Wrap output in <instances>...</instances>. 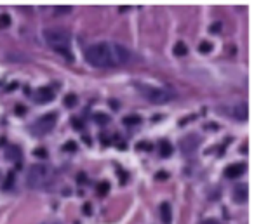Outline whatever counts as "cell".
Masks as SVG:
<instances>
[{
	"instance_id": "2e32d148",
	"label": "cell",
	"mask_w": 254,
	"mask_h": 224,
	"mask_svg": "<svg viewBox=\"0 0 254 224\" xmlns=\"http://www.w3.org/2000/svg\"><path fill=\"white\" fill-rule=\"evenodd\" d=\"M14 179H16L14 170L7 172V177H5V181H4V189H11V188L14 186Z\"/></svg>"
},
{
	"instance_id": "5b68a950",
	"label": "cell",
	"mask_w": 254,
	"mask_h": 224,
	"mask_svg": "<svg viewBox=\"0 0 254 224\" xmlns=\"http://www.w3.org/2000/svg\"><path fill=\"white\" fill-rule=\"evenodd\" d=\"M56 113H47L37 120L33 125H31V132L35 136H44V134H49L56 127Z\"/></svg>"
},
{
	"instance_id": "7c38bea8",
	"label": "cell",
	"mask_w": 254,
	"mask_h": 224,
	"mask_svg": "<svg viewBox=\"0 0 254 224\" xmlns=\"http://www.w3.org/2000/svg\"><path fill=\"white\" fill-rule=\"evenodd\" d=\"M233 196L237 202H245L247 200V188L245 186H237L233 191Z\"/></svg>"
},
{
	"instance_id": "d4e9b609",
	"label": "cell",
	"mask_w": 254,
	"mask_h": 224,
	"mask_svg": "<svg viewBox=\"0 0 254 224\" xmlns=\"http://www.w3.org/2000/svg\"><path fill=\"white\" fill-rule=\"evenodd\" d=\"M70 11H71L70 7H57L54 12H56V14H65V12H70Z\"/></svg>"
},
{
	"instance_id": "cb8c5ba5",
	"label": "cell",
	"mask_w": 254,
	"mask_h": 224,
	"mask_svg": "<svg viewBox=\"0 0 254 224\" xmlns=\"http://www.w3.org/2000/svg\"><path fill=\"white\" fill-rule=\"evenodd\" d=\"M14 111H16L17 115H25V113H26V108H25L23 104H17V106H16V109H14Z\"/></svg>"
},
{
	"instance_id": "8fae6325",
	"label": "cell",
	"mask_w": 254,
	"mask_h": 224,
	"mask_svg": "<svg viewBox=\"0 0 254 224\" xmlns=\"http://www.w3.org/2000/svg\"><path fill=\"white\" fill-rule=\"evenodd\" d=\"M159 153H160L162 158H169L172 155V144L169 141H162L160 146H159Z\"/></svg>"
},
{
	"instance_id": "9c48e42d",
	"label": "cell",
	"mask_w": 254,
	"mask_h": 224,
	"mask_svg": "<svg viewBox=\"0 0 254 224\" xmlns=\"http://www.w3.org/2000/svg\"><path fill=\"white\" fill-rule=\"evenodd\" d=\"M4 155H5V158L11 160V162H16V160H21L23 157V151H21V148L16 144H11L5 148V151H4Z\"/></svg>"
},
{
	"instance_id": "83f0119b",
	"label": "cell",
	"mask_w": 254,
	"mask_h": 224,
	"mask_svg": "<svg viewBox=\"0 0 254 224\" xmlns=\"http://www.w3.org/2000/svg\"><path fill=\"white\" fill-rule=\"evenodd\" d=\"M219 30H221V25H219V23H216L214 26H211V33H218Z\"/></svg>"
},
{
	"instance_id": "6da1fadb",
	"label": "cell",
	"mask_w": 254,
	"mask_h": 224,
	"mask_svg": "<svg viewBox=\"0 0 254 224\" xmlns=\"http://www.w3.org/2000/svg\"><path fill=\"white\" fill-rule=\"evenodd\" d=\"M85 59L96 68H113L129 63L132 59V52L120 43L99 42L85 49Z\"/></svg>"
},
{
	"instance_id": "4fadbf2b",
	"label": "cell",
	"mask_w": 254,
	"mask_h": 224,
	"mask_svg": "<svg viewBox=\"0 0 254 224\" xmlns=\"http://www.w3.org/2000/svg\"><path fill=\"white\" fill-rule=\"evenodd\" d=\"M188 52V47L185 42H178L176 45H174V54L178 56V57H183V56H186Z\"/></svg>"
},
{
	"instance_id": "484cf974",
	"label": "cell",
	"mask_w": 254,
	"mask_h": 224,
	"mask_svg": "<svg viewBox=\"0 0 254 224\" xmlns=\"http://www.w3.org/2000/svg\"><path fill=\"white\" fill-rule=\"evenodd\" d=\"M138 148H139V149H146V151H150V149H151L150 143H139V144H138Z\"/></svg>"
},
{
	"instance_id": "f1b7e54d",
	"label": "cell",
	"mask_w": 254,
	"mask_h": 224,
	"mask_svg": "<svg viewBox=\"0 0 254 224\" xmlns=\"http://www.w3.org/2000/svg\"><path fill=\"white\" fill-rule=\"evenodd\" d=\"M71 125L77 127V129H82V122L80 120H71Z\"/></svg>"
},
{
	"instance_id": "52a82bcc",
	"label": "cell",
	"mask_w": 254,
	"mask_h": 224,
	"mask_svg": "<svg viewBox=\"0 0 254 224\" xmlns=\"http://www.w3.org/2000/svg\"><path fill=\"white\" fill-rule=\"evenodd\" d=\"M35 101L37 103H49L54 99V91L49 87H40L39 91H35Z\"/></svg>"
},
{
	"instance_id": "4dcf8cb0",
	"label": "cell",
	"mask_w": 254,
	"mask_h": 224,
	"mask_svg": "<svg viewBox=\"0 0 254 224\" xmlns=\"http://www.w3.org/2000/svg\"><path fill=\"white\" fill-rule=\"evenodd\" d=\"M77 181H79V183H85V174H84V172H80V174H79Z\"/></svg>"
},
{
	"instance_id": "603a6c76",
	"label": "cell",
	"mask_w": 254,
	"mask_h": 224,
	"mask_svg": "<svg viewBox=\"0 0 254 224\" xmlns=\"http://www.w3.org/2000/svg\"><path fill=\"white\" fill-rule=\"evenodd\" d=\"M65 151H75L77 149V143H73V141H68L66 144H65V148H63Z\"/></svg>"
},
{
	"instance_id": "277c9868",
	"label": "cell",
	"mask_w": 254,
	"mask_h": 224,
	"mask_svg": "<svg viewBox=\"0 0 254 224\" xmlns=\"http://www.w3.org/2000/svg\"><path fill=\"white\" fill-rule=\"evenodd\" d=\"M44 38L54 49L70 47V35H68V31L61 30V28H47L44 31Z\"/></svg>"
},
{
	"instance_id": "f546056e",
	"label": "cell",
	"mask_w": 254,
	"mask_h": 224,
	"mask_svg": "<svg viewBox=\"0 0 254 224\" xmlns=\"http://www.w3.org/2000/svg\"><path fill=\"white\" fill-rule=\"evenodd\" d=\"M82 210L85 212V214H91V212H92V207H91V205H89V203H85V205H84V209H82Z\"/></svg>"
},
{
	"instance_id": "e0dca14e",
	"label": "cell",
	"mask_w": 254,
	"mask_h": 224,
	"mask_svg": "<svg viewBox=\"0 0 254 224\" xmlns=\"http://www.w3.org/2000/svg\"><path fill=\"white\" fill-rule=\"evenodd\" d=\"M63 103H65L66 108H73V106L77 104V96H75V94H66Z\"/></svg>"
},
{
	"instance_id": "1f68e13d",
	"label": "cell",
	"mask_w": 254,
	"mask_h": 224,
	"mask_svg": "<svg viewBox=\"0 0 254 224\" xmlns=\"http://www.w3.org/2000/svg\"><path fill=\"white\" fill-rule=\"evenodd\" d=\"M111 108H113V109H119V103H117V101H111Z\"/></svg>"
},
{
	"instance_id": "7a4b0ae2",
	"label": "cell",
	"mask_w": 254,
	"mask_h": 224,
	"mask_svg": "<svg viewBox=\"0 0 254 224\" xmlns=\"http://www.w3.org/2000/svg\"><path fill=\"white\" fill-rule=\"evenodd\" d=\"M51 179H52V172L44 163L31 165L26 174V184H28V188H33V189H39V188L47 186L51 183Z\"/></svg>"
},
{
	"instance_id": "44dd1931",
	"label": "cell",
	"mask_w": 254,
	"mask_h": 224,
	"mask_svg": "<svg viewBox=\"0 0 254 224\" xmlns=\"http://www.w3.org/2000/svg\"><path fill=\"white\" fill-rule=\"evenodd\" d=\"M211 49H213V43L211 42H200V45H199V51L200 52H204V54H207V52H211Z\"/></svg>"
},
{
	"instance_id": "d6a6232c",
	"label": "cell",
	"mask_w": 254,
	"mask_h": 224,
	"mask_svg": "<svg viewBox=\"0 0 254 224\" xmlns=\"http://www.w3.org/2000/svg\"><path fill=\"white\" fill-rule=\"evenodd\" d=\"M202 224H218L216 221H205V223H202Z\"/></svg>"
},
{
	"instance_id": "7402d4cb",
	"label": "cell",
	"mask_w": 254,
	"mask_h": 224,
	"mask_svg": "<svg viewBox=\"0 0 254 224\" xmlns=\"http://www.w3.org/2000/svg\"><path fill=\"white\" fill-rule=\"evenodd\" d=\"M33 153H35V157H39V158H44V160L47 158V149H44V148H37Z\"/></svg>"
},
{
	"instance_id": "8992f818",
	"label": "cell",
	"mask_w": 254,
	"mask_h": 224,
	"mask_svg": "<svg viewBox=\"0 0 254 224\" xmlns=\"http://www.w3.org/2000/svg\"><path fill=\"white\" fill-rule=\"evenodd\" d=\"M199 144H200V137L195 136V134H188L185 137H181V141H179V149H181L183 155H191V153L197 151Z\"/></svg>"
},
{
	"instance_id": "4316f807",
	"label": "cell",
	"mask_w": 254,
	"mask_h": 224,
	"mask_svg": "<svg viewBox=\"0 0 254 224\" xmlns=\"http://www.w3.org/2000/svg\"><path fill=\"white\" fill-rule=\"evenodd\" d=\"M167 177H169V175H167V172H164V170L157 174V179H159V181H165Z\"/></svg>"
},
{
	"instance_id": "3957f363",
	"label": "cell",
	"mask_w": 254,
	"mask_h": 224,
	"mask_svg": "<svg viewBox=\"0 0 254 224\" xmlns=\"http://www.w3.org/2000/svg\"><path fill=\"white\" fill-rule=\"evenodd\" d=\"M136 87L139 89V94L143 97H146L150 103L155 104H162L167 103L174 97V92L171 89H162V87H153V85H146V83H136Z\"/></svg>"
},
{
	"instance_id": "5bb4252c",
	"label": "cell",
	"mask_w": 254,
	"mask_h": 224,
	"mask_svg": "<svg viewBox=\"0 0 254 224\" xmlns=\"http://www.w3.org/2000/svg\"><path fill=\"white\" fill-rule=\"evenodd\" d=\"M122 122H124V125H129V127L131 125H138L141 122V117L139 115H127V117H124Z\"/></svg>"
},
{
	"instance_id": "d6986e66",
	"label": "cell",
	"mask_w": 254,
	"mask_h": 224,
	"mask_svg": "<svg viewBox=\"0 0 254 224\" xmlns=\"http://www.w3.org/2000/svg\"><path fill=\"white\" fill-rule=\"evenodd\" d=\"M11 26V16L9 14H0V30Z\"/></svg>"
},
{
	"instance_id": "30bf717a",
	"label": "cell",
	"mask_w": 254,
	"mask_h": 224,
	"mask_svg": "<svg viewBox=\"0 0 254 224\" xmlns=\"http://www.w3.org/2000/svg\"><path fill=\"white\" fill-rule=\"evenodd\" d=\"M171 217H172V210H171V203L169 202H162L160 203V219L164 224L171 223Z\"/></svg>"
},
{
	"instance_id": "ffe728a7",
	"label": "cell",
	"mask_w": 254,
	"mask_h": 224,
	"mask_svg": "<svg viewBox=\"0 0 254 224\" xmlns=\"http://www.w3.org/2000/svg\"><path fill=\"white\" fill-rule=\"evenodd\" d=\"M94 118H96L98 123H101V125H106L108 122H110V117H108L106 113H96V115H94Z\"/></svg>"
},
{
	"instance_id": "ac0fdd59",
	"label": "cell",
	"mask_w": 254,
	"mask_h": 224,
	"mask_svg": "<svg viewBox=\"0 0 254 224\" xmlns=\"http://www.w3.org/2000/svg\"><path fill=\"white\" fill-rule=\"evenodd\" d=\"M108 191H110V183L108 181H103L101 184H98V195L99 196H105Z\"/></svg>"
},
{
	"instance_id": "ba28073f",
	"label": "cell",
	"mask_w": 254,
	"mask_h": 224,
	"mask_svg": "<svg viewBox=\"0 0 254 224\" xmlns=\"http://www.w3.org/2000/svg\"><path fill=\"white\" fill-rule=\"evenodd\" d=\"M244 170H245L244 163H231V165H228L226 169H225V175H226L228 179H235V177L242 175Z\"/></svg>"
},
{
	"instance_id": "9a60e30c",
	"label": "cell",
	"mask_w": 254,
	"mask_h": 224,
	"mask_svg": "<svg viewBox=\"0 0 254 224\" xmlns=\"http://www.w3.org/2000/svg\"><path fill=\"white\" fill-rule=\"evenodd\" d=\"M235 117L239 120H245L247 118V106L245 104H239L235 108Z\"/></svg>"
}]
</instances>
